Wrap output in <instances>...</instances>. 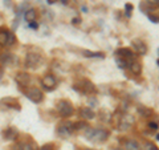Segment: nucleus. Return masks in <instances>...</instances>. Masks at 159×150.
Masks as SVG:
<instances>
[{"instance_id":"nucleus-22","label":"nucleus","mask_w":159,"mask_h":150,"mask_svg":"<svg viewBox=\"0 0 159 150\" xmlns=\"http://www.w3.org/2000/svg\"><path fill=\"white\" fill-rule=\"evenodd\" d=\"M138 113L141 114V116H143L145 118L151 117L152 114H154V112L151 110V109H150V108H146V106H141V108H138Z\"/></svg>"},{"instance_id":"nucleus-13","label":"nucleus","mask_w":159,"mask_h":150,"mask_svg":"<svg viewBox=\"0 0 159 150\" xmlns=\"http://www.w3.org/2000/svg\"><path fill=\"white\" fill-rule=\"evenodd\" d=\"M116 54H117V57H121V59H125V60H131L134 56V52L130 48H119L116 52Z\"/></svg>"},{"instance_id":"nucleus-26","label":"nucleus","mask_w":159,"mask_h":150,"mask_svg":"<svg viewBox=\"0 0 159 150\" xmlns=\"http://www.w3.org/2000/svg\"><path fill=\"white\" fill-rule=\"evenodd\" d=\"M143 150H158V148L151 142H146L145 146H143Z\"/></svg>"},{"instance_id":"nucleus-34","label":"nucleus","mask_w":159,"mask_h":150,"mask_svg":"<svg viewBox=\"0 0 159 150\" xmlns=\"http://www.w3.org/2000/svg\"><path fill=\"white\" fill-rule=\"evenodd\" d=\"M3 2H4V4H6L7 7H9V6H11V2H12V0H3Z\"/></svg>"},{"instance_id":"nucleus-30","label":"nucleus","mask_w":159,"mask_h":150,"mask_svg":"<svg viewBox=\"0 0 159 150\" xmlns=\"http://www.w3.org/2000/svg\"><path fill=\"white\" fill-rule=\"evenodd\" d=\"M147 16H148V19H150L154 24L158 23V16H157V15H147Z\"/></svg>"},{"instance_id":"nucleus-24","label":"nucleus","mask_w":159,"mask_h":150,"mask_svg":"<svg viewBox=\"0 0 159 150\" xmlns=\"http://www.w3.org/2000/svg\"><path fill=\"white\" fill-rule=\"evenodd\" d=\"M129 61H130V60H125V59H121V57H117V60H116V63H117L118 68H121V69L127 68Z\"/></svg>"},{"instance_id":"nucleus-36","label":"nucleus","mask_w":159,"mask_h":150,"mask_svg":"<svg viewBox=\"0 0 159 150\" xmlns=\"http://www.w3.org/2000/svg\"><path fill=\"white\" fill-rule=\"evenodd\" d=\"M62 4H69V0H61Z\"/></svg>"},{"instance_id":"nucleus-11","label":"nucleus","mask_w":159,"mask_h":150,"mask_svg":"<svg viewBox=\"0 0 159 150\" xmlns=\"http://www.w3.org/2000/svg\"><path fill=\"white\" fill-rule=\"evenodd\" d=\"M15 81H16L20 87H27L28 82L31 81V77H29V74L28 73H17L16 76H15Z\"/></svg>"},{"instance_id":"nucleus-27","label":"nucleus","mask_w":159,"mask_h":150,"mask_svg":"<svg viewBox=\"0 0 159 150\" xmlns=\"http://www.w3.org/2000/svg\"><path fill=\"white\" fill-rule=\"evenodd\" d=\"M148 129H150L151 132H157L158 130V122H154V121H151V122H148Z\"/></svg>"},{"instance_id":"nucleus-28","label":"nucleus","mask_w":159,"mask_h":150,"mask_svg":"<svg viewBox=\"0 0 159 150\" xmlns=\"http://www.w3.org/2000/svg\"><path fill=\"white\" fill-rule=\"evenodd\" d=\"M133 6H131V4H126V6H125V12H126V16L127 17H130V15H131V12H133Z\"/></svg>"},{"instance_id":"nucleus-37","label":"nucleus","mask_w":159,"mask_h":150,"mask_svg":"<svg viewBox=\"0 0 159 150\" xmlns=\"http://www.w3.org/2000/svg\"><path fill=\"white\" fill-rule=\"evenodd\" d=\"M114 150H122V149H114Z\"/></svg>"},{"instance_id":"nucleus-29","label":"nucleus","mask_w":159,"mask_h":150,"mask_svg":"<svg viewBox=\"0 0 159 150\" xmlns=\"http://www.w3.org/2000/svg\"><path fill=\"white\" fill-rule=\"evenodd\" d=\"M56 146H54L53 143H45L43 148H40V150H54Z\"/></svg>"},{"instance_id":"nucleus-9","label":"nucleus","mask_w":159,"mask_h":150,"mask_svg":"<svg viewBox=\"0 0 159 150\" xmlns=\"http://www.w3.org/2000/svg\"><path fill=\"white\" fill-rule=\"evenodd\" d=\"M134 124V117L130 114H123V116L119 118V130H127V129L131 128V125Z\"/></svg>"},{"instance_id":"nucleus-18","label":"nucleus","mask_w":159,"mask_h":150,"mask_svg":"<svg viewBox=\"0 0 159 150\" xmlns=\"http://www.w3.org/2000/svg\"><path fill=\"white\" fill-rule=\"evenodd\" d=\"M125 150H142L141 145H139L135 139H127V141L125 142Z\"/></svg>"},{"instance_id":"nucleus-4","label":"nucleus","mask_w":159,"mask_h":150,"mask_svg":"<svg viewBox=\"0 0 159 150\" xmlns=\"http://www.w3.org/2000/svg\"><path fill=\"white\" fill-rule=\"evenodd\" d=\"M43 63V59L40 54L37 53H27L25 56V67L27 68H32V69H36L40 67V64Z\"/></svg>"},{"instance_id":"nucleus-17","label":"nucleus","mask_w":159,"mask_h":150,"mask_svg":"<svg viewBox=\"0 0 159 150\" xmlns=\"http://www.w3.org/2000/svg\"><path fill=\"white\" fill-rule=\"evenodd\" d=\"M13 61V56L9 52H4L0 54V63H2V65H11Z\"/></svg>"},{"instance_id":"nucleus-38","label":"nucleus","mask_w":159,"mask_h":150,"mask_svg":"<svg viewBox=\"0 0 159 150\" xmlns=\"http://www.w3.org/2000/svg\"><path fill=\"white\" fill-rule=\"evenodd\" d=\"M88 150H94V149H88Z\"/></svg>"},{"instance_id":"nucleus-35","label":"nucleus","mask_w":159,"mask_h":150,"mask_svg":"<svg viewBox=\"0 0 159 150\" xmlns=\"http://www.w3.org/2000/svg\"><path fill=\"white\" fill-rule=\"evenodd\" d=\"M47 2H48L49 4H53V3H56V2H57V0H47Z\"/></svg>"},{"instance_id":"nucleus-15","label":"nucleus","mask_w":159,"mask_h":150,"mask_svg":"<svg viewBox=\"0 0 159 150\" xmlns=\"http://www.w3.org/2000/svg\"><path fill=\"white\" fill-rule=\"evenodd\" d=\"M24 19L27 20V21L31 24V23H34L37 20V12L34 8H29L27 9L25 12H24Z\"/></svg>"},{"instance_id":"nucleus-16","label":"nucleus","mask_w":159,"mask_h":150,"mask_svg":"<svg viewBox=\"0 0 159 150\" xmlns=\"http://www.w3.org/2000/svg\"><path fill=\"white\" fill-rule=\"evenodd\" d=\"M129 68H130V72L133 73V74H141L142 73V64L139 63V61H129V65H127Z\"/></svg>"},{"instance_id":"nucleus-20","label":"nucleus","mask_w":159,"mask_h":150,"mask_svg":"<svg viewBox=\"0 0 159 150\" xmlns=\"http://www.w3.org/2000/svg\"><path fill=\"white\" fill-rule=\"evenodd\" d=\"M8 36H9V31L8 29H0V45L6 47L8 43Z\"/></svg>"},{"instance_id":"nucleus-14","label":"nucleus","mask_w":159,"mask_h":150,"mask_svg":"<svg viewBox=\"0 0 159 150\" xmlns=\"http://www.w3.org/2000/svg\"><path fill=\"white\" fill-rule=\"evenodd\" d=\"M17 129L16 128H7L6 130L3 132V137L4 139H7V141H13V139H16L17 137Z\"/></svg>"},{"instance_id":"nucleus-25","label":"nucleus","mask_w":159,"mask_h":150,"mask_svg":"<svg viewBox=\"0 0 159 150\" xmlns=\"http://www.w3.org/2000/svg\"><path fill=\"white\" fill-rule=\"evenodd\" d=\"M15 41H16V39H15V35L9 31V36H8V43H7V47H12Z\"/></svg>"},{"instance_id":"nucleus-1","label":"nucleus","mask_w":159,"mask_h":150,"mask_svg":"<svg viewBox=\"0 0 159 150\" xmlns=\"http://www.w3.org/2000/svg\"><path fill=\"white\" fill-rule=\"evenodd\" d=\"M85 137L92 142H105L109 138V132L105 130V129L88 128L85 132Z\"/></svg>"},{"instance_id":"nucleus-21","label":"nucleus","mask_w":159,"mask_h":150,"mask_svg":"<svg viewBox=\"0 0 159 150\" xmlns=\"http://www.w3.org/2000/svg\"><path fill=\"white\" fill-rule=\"evenodd\" d=\"M82 54L85 57H92V59H103L105 54L102 52H92V51H82Z\"/></svg>"},{"instance_id":"nucleus-23","label":"nucleus","mask_w":159,"mask_h":150,"mask_svg":"<svg viewBox=\"0 0 159 150\" xmlns=\"http://www.w3.org/2000/svg\"><path fill=\"white\" fill-rule=\"evenodd\" d=\"M89 125L86 121H78L73 124V130H84V129H88Z\"/></svg>"},{"instance_id":"nucleus-31","label":"nucleus","mask_w":159,"mask_h":150,"mask_svg":"<svg viewBox=\"0 0 159 150\" xmlns=\"http://www.w3.org/2000/svg\"><path fill=\"white\" fill-rule=\"evenodd\" d=\"M72 23H73V24H78V23H81V19H78V17H74V19L72 20Z\"/></svg>"},{"instance_id":"nucleus-33","label":"nucleus","mask_w":159,"mask_h":150,"mask_svg":"<svg viewBox=\"0 0 159 150\" xmlns=\"http://www.w3.org/2000/svg\"><path fill=\"white\" fill-rule=\"evenodd\" d=\"M147 2H148V3H150V4H152V6H154V4H155V6H158L159 0H147Z\"/></svg>"},{"instance_id":"nucleus-2","label":"nucleus","mask_w":159,"mask_h":150,"mask_svg":"<svg viewBox=\"0 0 159 150\" xmlns=\"http://www.w3.org/2000/svg\"><path fill=\"white\" fill-rule=\"evenodd\" d=\"M56 109L57 112L60 113V116L61 117H70L73 112H74V108L70 101H68V100H60V101L56 104Z\"/></svg>"},{"instance_id":"nucleus-12","label":"nucleus","mask_w":159,"mask_h":150,"mask_svg":"<svg viewBox=\"0 0 159 150\" xmlns=\"http://www.w3.org/2000/svg\"><path fill=\"white\" fill-rule=\"evenodd\" d=\"M80 114H81V118H84V121H90L96 118V113L92 108H81Z\"/></svg>"},{"instance_id":"nucleus-32","label":"nucleus","mask_w":159,"mask_h":150,"mask_svg":"<svg viewBox=\"0 0 159 150\" xmlns=\"http://www.w3.org/2000/svg\"><path fill=\"white\" fill-rule=\"evenodd\" d=\"M29 27L33 28V29H37V28H39V24H36V23H31V24H29Z\"/></svg>"},{"instance_id":"nucleus-19","label":"nucleus","mask_w":159,"mask_h":150,"mask_svg":"<svg viewBox=\"0 0 159 150\" xmlns=\"http://www.w3.org/2000/svg\"><path fill=\"white\" fill-rule=\"evenodd\" d=\"M16 150H39L37 148V145L32 142V141H29V142H24V143H20L17 149Z\"/></svg>"},{"instance_id":"nucleus-10","label":"nucleus","mask_w":159,"mask_h":150,"mask_svg":"<svg viewBox=\"0 0 159 150\" xmlns=\"http://www.w3.org/2000/svg\"><path fill=\"white\" fill-rule=\"evenodd\" d=\"M131 44H133L134 49H135V52L139 54V56H145V54L147 53V45H146V43L143 41V40L135 39V40H133Z\"/></svg>"},{"instance_id":"nucleus-3","label":"nucleus","mask_w":159,"mask_h":150,"mask_svg":"<svg viewBox=\"0 0 159 150\" xmlns=\"http://www.w3.org/2000/svg\"><path fill=\"white\" fill-rule=\"evenodd\" d=\"M74 89L84 93V94H93V93L97 92L94 84L92 81H89V80H81V81H80V85H74Z\"/></svg>"},{"instance_id":"nucleus-8","label":"nucleus","mask_w":159,"mask_h":150,"mask_svg":"<svg viewBox=\"0 0 159 150\" xmlns=\"http://www.w3.org/2000/svg\"><path fill=\"white\" fill-rule=\"evenodd\" d=\"M73 130V124L72 122H68V121H64L61 122L57 126V133H58V136H61V137H68V136H70Z\"/></svg>"},{"instance_id":"nucleus-5","label":"nucleus","mask_w":159,"mask_h":150,"mask_svg":"<svg viewBox=\"0 0 159 150\" xmlns=\"http://www.w3.org/2000/svg\"><path fill=\"white\" fill-rule=\"evenodd\" d=\"M25 94H27V97L31 100L32 102H34V104H40L44 100V93L40 91L39 88H34V87L28 88Z\"/></svg>"},{"instance_id":"nucleus-6","label":"nucleus","mask_w":159,"mask_h":150,"mask_svg":"<svg viewBox=\"0 0 159 150\" xmlns=\"http://www.w3.org/2000/svg\"><path fill=\"white\" fill-rule=\"evenodd\" d=\"M41 85L44 87L45 91H53V89L56 88V85H57V80H56V77H54L53 74L48 73L41 78Z\"/></svg>"},{"instance_id":"nucleus-7","label":"nucleus","mask_w":159,"mask_h":150,"mask_svg":"<svg viewBox=\"0 0 159 150\" xmlns=\"http://www.w3.org/2000/svg\"><path fill=\"white\" fill-rule=\"evenodd\" d=\"M0 109H15V110H20L21 106L20 104L12 97H6L0 101Z\"/></svg>"}]
</instances>
